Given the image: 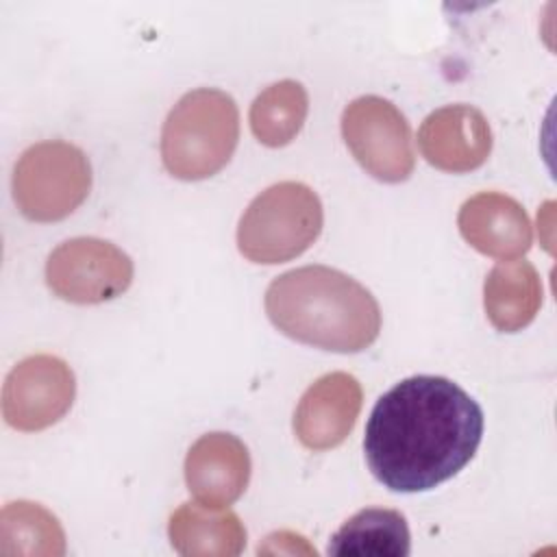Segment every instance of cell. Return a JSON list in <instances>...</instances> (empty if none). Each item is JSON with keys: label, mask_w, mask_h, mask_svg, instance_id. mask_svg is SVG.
I'll list each match as a JSON object with an SVG mask.
<instances>
[{"label": "cell", "mask_w": 557, "mask_h": 557, "mask_svg": "<svg viewBox=\"0 0 557 557\" xmlns=\"http://www.w3.org/2000/svg\"><path fill=\"white\" fill-rule=\"evenodd\" d=\"M250 455L246 444L231 433L198 437L185 457V483L189 494L215 509L233 505L248 487Z\"/></svg>", "instance_id": "8fae6325"}, {"label": "cell", "mask_w": 557, "mask_h": 557, "mask_svg": "<svg viewBox=\"0 0 557 557\" xmlns=\"http://www.w3.org/2000/svg\"><path fill=\"white\" fill-rule=\"evenodd\" d=\"M13 200L33 222H59L74 213L91 189L87 154L67 141L33 144L13 170Z\"/></svg>", "instance_id": "5b68a950"}, {"label": "cell", "mask_w": 557, "mask_h": 557, "mask_svg": "<svg viewBox=\"0 0 557 557\" xmlns=\"http://www.w3.org/2000/svg\"><path fill=\"white\" fill-rule=\"evenodd\" d=\"M168 535L185 557H235L246 546V529L237 513L202 503H185L172 516Z\"/></svg>", "instance_id": "4fadbf2b"}, {"label": "cell", "mask_w": 557, "mask_h": 557, "mask_svg": "<svg viewBox=\"0 0 557 557\" xmlns=\"http://www.w3.org/2000/svg\"><path fill=\"white\" fill-rule=\"evenodd\" d=\"M542 296V278L529 261H503L483 285L485 315L496 331L518 333L535 320Z\"/></svg>", "instance_id": "5bb4252c"}, {"label": "cell", "mask_w": 557, "mask_h": 557, "mask_svg": "<svg viewBox=\"0 0 557 557\" xmlns=\"http://www.w3.org/2000/svg\"><path fill=\"white\" fill-rule=\"evenodd\" d=\"M133 274L131 257L98 237L67 239L46 261L48 287L74 305H98L122 296L131 287Z\"/></svg>", "instance_id": "52a82bcc"}, {"label": "cell", "mask_w": 557, "mask_h": 557, "mask_svg": "<svg viewBox=\"0 0 557 557\" xmlns=\"http://www.w3.org/2000/svg\"><path fill=\"white\" fill-rule=\"evenodd\" d=\"M342 137L357 163L376 181L403 183L416 152L407 117L381 96H359L342 113Z\"/></svg>", "instance_id": "8992f818"}, {"label": "cell", "mask_w": 557, "mask_h": 557, "mask_svg": "<svg viewBox=\"0 0 557 557\" xmlns=\"http://www.w3.org/2000/svg\"><path fill=\"white\" fill-rule=\"evenodd\" d=\"M239 141V111L220 89H194L168 113L161 131V159L181 181H202L218 174Z\"/></svg>", "instance_id": "3957f363"}, {"label": "cell", "mask_w": 557, "mask_h": 557, "mask_svg": "<svg viewBox=\"0 0 557 557\" xmlns=\"http://www.w3.org/2000/svg\"><path fill=\"white\" fill-rule=\"evenodd\" d=\"M487 117L470 104H448L429 113L418 131L422 157L437 170L463 174L481 168L492 152Z\"/></svg>", "instance_id": "9c48e42d"}, {"label": "cell", "mask_w": 557, "mask_h": 557, "mask_svg": "<svg viewBox=\"0 0 557 557\" xmlns=\"http://www.w3.org/2000/svg\"><path fill=\"white\" fill-rule=\"evenodd\" d=\"M259 553H270V555H276V553H289V555H296V553H305V555H315V548L307 544V540L298 533H292V531H276V533H270L263 542V546L259 544Z\"/></svg>", "instance_id": "ac0fdd59"}, {"label": "cell", "mask_w": 557, "mask_h": 557, "mask_svg": "<svg viewBox=\"0 0 557 557\" xmlns=\"http://www.w3.org/2000/svg\"><path fill=\"white\" fill-rule=\"evenodd\" d=\"M74 396L76 379L72 368L61 357L33 355L7 374L2 416L17 431H44L70 411Z\"/></svg>", "instance_id": "ba28073f"}, {"label": "cell", "mask_w": 557, "mask_h": 557, "mask_svg": "<svg viewBox=\"0 0 557 557\" xmlns=\"http://www.w3.org/2000/svg\"><path fill=\"white\" fill-rule=\"evenodd\" d=\"M483 437V409L457 383L418 374L374 405L363 437L368 468L392 492H426L470 463Z\"/></svg>", "instance_id": "6da1fadb"}, {"label": "cell", "mask_w": 557, "mask_h": 557, "mask_svg": "<svg viewBox=\"0 0 557 557\" xmlns=\"http://www.w3.org/2000/svg\"><path fill=\"white\" fill-rule=\"evenodd\" d=\"M363 403L359 381L348 372L320 376L300 396L294 411V433L309 450L339 446L352 431Z\"/></svg>", "instance_id": "30bf717a"}, {"label": "cell", "mask_w": 557, "mask_h": 557, "mask_svg": "<svg viewBox=\"0 0 557 557\" xmlns=\"http://www.w3.org/2000/svg\"><path fill=\"white\" fill-rule=\"evenodd\" d=\"M457 226L474 250L503 261L527 255L533 242L527 211L500 191H481L468 198L459 209Z\"/></svg>", "instance_id": "7c38bea8"}, {"label": "cell", "mask_w": 557, "mask_h": 557, "mask_svg": "<svg viewBox=\"0 0 557 557\" xmlns=\"http://www.w3.org/2000/svg\"><path fill=\"white\" fill-rule=\"evenodd\" d=\"M0 553L7 557H61L65 555L63 527L39 503H7L0 513Z\"/></svg>", "instance_id": "2e32d148"}, {"label": "cell", "mask_w": 557, "mask_h": 557, "mask_svg": "<svg viewBox=\"0 0 557 557\" xmlns=\"http://www.w3.org/2000/svg\"><path fill=\"white\" fill-rule=\"evenodd\" d=\"M265 313L283 335L331 352H361L381 331L376 298L329 265H305L276 276L265 289Z\"/></svg>", "instance_id": "7a4b0ae2"}, {"label": "cell", "mask_w": 557, "mask_h": 557, "mask_svg": "<svg viewBox=\"0 0 557 557\" xmlns=\"http://www.w3.org/2000/svg\"><path fill=\"white\" fill-rule=\"evenodd\" d=\"M324 209L318 194L298 181H283L261 191L237 226V248L263 265L302 255L322 233Z\"/></svg>", "instance_id": "277c9868"}, {"label": "cell", "mask_w": 557, "mask_h": 557, "mask_svg": "<svg viewBox=\"0 0 557 557\" xmlns=\"http://www.w3.org/2000/svg\"><path fill=\"white\" fill-rule=\"evenodd\" d=\"M409 550L411 535L405 516L383 507L357 511L329 542V555L335 557H407Z\"/></svg>", "instance_id": "9a60e30c"}, {"label": "cell", "mask_w": 557, "mask_h": 557, "mask_svg": "<svg viewBox=\"0 0 557 557\" xmlns=\"http://www.w3.org/2000/svg\"><path fill=\"white\" fill-rule=\"evenodd\" d=\"M309 113L307 89L298 81H278L265 87L250 104V131L268 148L287 146L300 133Z\"/></svg>", "instance_id": "e0dca14e"}]
</instances>
